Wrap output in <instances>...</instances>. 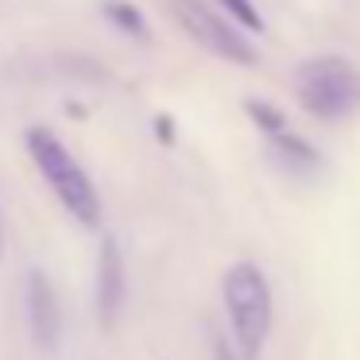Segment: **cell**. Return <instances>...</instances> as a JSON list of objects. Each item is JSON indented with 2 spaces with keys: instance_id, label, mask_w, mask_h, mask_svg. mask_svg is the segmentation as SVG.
Returning <instances> with one entry per match:
<instances>
[{
  "instance_id": "cell-2",
  "label": "cell",
  "mask_w": 360,
  "mask_h": 360,
  "mask_svg": "<svg viewBox=\"0 0 360 360\" xmlns=\"http://www.w3.org/2000/svg\"><path fill=\"white\" fill-rule=\"evenodd\" d=\"M295 94L310 117L345 120L360 109V70L337 55L310 58L295 74Z\"/></svg>"
},
{
  "instance_id": "cell-3",
  "label": "cell",
  "mask_w": 360,
  "mask_h": 360,
  "mask_svg": "<svg viewBox=\"0 0 360 360\" xmlns=\"http://www.w3.org/2000/svg\"><path fill=\"white\" fill-rule=\"evenodd\" d=\"M225 306L244 356H256L271 329V290L256 264H233L225 271Z\"/></svg>"
},
{
  "instance_id": "cell-4",
  "label": "cell",
  "mask_w": 360,
  "mask_h": 360,
  "mask_svg": "<svg viewBox=\"0 0 360 360\" xmlns=\"http://www.w3.org/2000/svg\"><path fill=\"white\" fill-rule=\"evenodd\" d=\"M171 12H174V20L186 27L190 39H198L205 51H213L217 58L236 63V66H256L259 63L256 47H252V43L244 39L225 16H217L205 0H171Z\"/></svg>"
},
{
  "instance_id": "cell-7",
  "label": "cell",
  "mask_w": 360,
  "mask_h": 360,
  "mask_svg": "<svg viewBox=\"0 0 360 360\" xmlns=\"http://www.w3.org/2000/svg\"><path fill=\"white\" fill-rule=\"evenodd\" d=\"M271 155L287 174H310L321 167V155L295 132H275L271 136Z\"/></svg>"
},
{
  "instance_id": "cell-1",
  "label": "cell",
  "mask_w": 360,
  "mask_h": 360,
  "mask_svg": "<svg viewBox=\"0 0 360 360\" xmlns=\"http://www.w3.org/2000/svg\"><path fill=\"white\" fill-rule=\"evenodd\" d=\"M24 143H27L32 163L39 167L47 186L55 190V198L70 210V217L94 229L97 221H101V198H97V186L89 182V174L82 171V163L70 155V148L43 124H35L32 132L24 136Z\"/></svg>"
},
{
  "instance_id": "cell-12",
  "label": "cell",
  "mask_w": 360,
  "mask_h": 360,
  "mask_svg": "<svg viewBox=\"0 0 360 360\" xmlns=\"http://www.w3.org/2000/svg\"><path fill=\"white\" fill-rule=\"evenodd\" d=\"M155 124H159V136H163V140H171V120H167V117H159Z\"/></svg>"
},
{
  "instance_id": "cell-9",
  "label": "cell",
  "mask_w": 360,
  "mask_h": 360,
  "mask_svg": "<svg viewBox=\"0 0 360 360\" xmlns=\"http://www.w3.org/2000/svg\"><path fill=\"white\" fill-rule=\"evenodd\" d=\"M244 109H248V117L256 120V124L264 128L267 136H275V132H287V120H283V112H279V109H271V105H264V101H248Z\"/></svg>"
},
{
  "instance_id": "cell-8",
  "label": "cell",
  "mask_w": 360,
  "mask_h": 360,
  "mask_svg": "<svg viewBox=\"0 0 360 360\" xmlns=\"http://www.w3.org/2000/svg\"><path fill=\"white\" fill-rule=\"evenodd\" d=\"M101 12H105V20H109V24L117 27V32L132 35V39H140V43H148V39H151L148 20H143V12L136 8V4H128V0H105Z\"/></svg>"
},
{
  "instance_id": "cell-11",
  "label": "cell",
  "mask_w": 360,
  "mask_h": 360,
  "mask_svg": "<svg viewBox=\"0 0 360 360\" xmlns=\"http://www.w3.org/2000/svg\"><path fill=\"white\" fill-rule=\"evenodd\" d=\"M217 360H236V352H233V349H229V345H225V341H217Z\"/></svg>"
},
{
  "instance_id": "cell-13",
  "label": "cell",
  "mask_w": 360,
  "mask_h": 360,
  "mask_svg": "<svg viewBox=\"0 0 360 360\" xmlns=\"http://www.w3.org/2000/svg\"><path fill=\"white\" fill-rule=\"evenodd\" d=\"M0 256H4V221H0Z\"/></svg>"
},
{
  "instance_id": "cell-10",
  "label": "cell",
  "mask_w": 360,
  "mask_h": 360,
  "mask_svg": "<svg viewBox=\"0 0 360 360\" xmlns=\"http://www.w3.org/2000/svg\"><path fill=\"white\" fill-rule=\"evenodd\" d=\"M221 4L233 12L240 27H248V32H264V16L256 12V4H252V0H221Z\"/></svg>"
},
{
  "instance_id": "cell-6",
  "label": "cell",
  "mask_w": 360,
  "mask_h": 360,
  "mask_svg": "<svg viewBox=\"0 0 360 360\" xmlns=\"http://www.w3.org/2000/svg\"><path fill=\"white\" fill-rule=\"evenodd\" d=\"M124 256H120V244L112 236L101 240V252H97V314H101V326L109 329L117 321L120 306H124Z\"/></svg>"
},
{
  "instance_id": "cell-5",
  "label": "cell",
  "mask_w": 360,
  "mask_h": 360,
  "mask_svg": "<svg viewBox=\"0 0 360 360\" xmlns=\"http://www.w3.org/2000/svg\"><path fill=\"white\" fill-rule=\"evenodd\" d=\"M24 306H27V329H32V341L43 352L58 349V337H63V310H58V295L51 287L47 271L32 267L24 275Z\"/></svg>"
}]
</instances>
